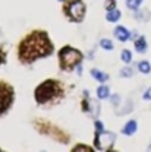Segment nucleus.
Instances as JSON below:
<instances>
[{
    "label": "nucleus",
    "instance_id": "10",
    "mask_svg": "<svg viewBox=\"0 0 151 152\" xmlns=\"http://www.w3.org/2000/svg\"><path fill=\"white\" fill-rule=\"evenodd\" d=\"M91 75H93L94 79L100 80V82H106L109 79V76L106 75V73H103V72H100L98 69H91Z\"/></svg>",
    "mask_w": 151,
    "mask_h": 152
},
{
    "label": "nucleus",
    "instance_id": "15",
    "mask_svg": "<svg viewBox=\"0 0 151 152\" xmlns=\"http://www.w3.org/2000/svg\"><path fill=\"white\" fill-rule=\"evenodd\" d=\"M100 45H101L104 50H113V44H112L110 39H106V38L101 39V41H100Z\"/></svg>",
    "mask_w": 151,
    "mask_h": 152
},
{
    "label": "nucleus",
    "instance_id": "14",
    "mask_svg": "<svg viewBox=\"0 0 151 152\" xmlns=\"http://www.w3.org/2000/svg\"><path fill=\"white\" fill-rule=\"evenodd\" d=\"M141 1H142V0H126V6H128L129 9H132V10H136V9L139 7Z\"/></svg>",
    "mask_w": 151,
    "mask_h": 152
},
{
    "label": "nucleus",
    "instance_id": "5",
    "mask_svg": "<svg viewBox=\"0 0 151 152\" xmlns=\"http://www.w3.org/2000/svg\"><path fill=\"white\" fill-rule=\"evenodd\" d=\"M13 88L4 82H0V114H4L13 102Z\"/></svg>",
    "mask_w": 151,
    "mask_h": 152
},
{
    "label": "nucleus",
    "instance_id": "6",
    "mask_svg": "<svg viewBox=\"0 0 151 152\" xmlns=\"http://www.w3.org/2000/svg\"><path fill=\"white\" fill-rule=\"evenodd\" d=\"M114 139H116V134H114V133L97 130V133H95V146H97V149H100V151L107 149V148L113 146Z\"/></svg>",
    "mask_w": 151,
    "mask_h": 152
},
{
    "label": "nucleus",
    "instance_id": "23",
    "mask_svg": "<svg viewBox=\"0 0 151 152\" xmlns=\"http://www.w3.org/2000/svg\"><path fill=\"white\" fill-rule=\"evenodd\" d=\"M148 151H151V146H148Z\"/></svg>",
    "mask_w": 151,
    "mask_h": 152
},
{
    "label": "nucleus",
    "instance_id": "9",
    "mask_svg": "<svg viewBox=\"0 0 151 152\" xmlns=\"http://www.w3.org/2000/svg\"><path fill=\"white\" fill-rule=\"evenodd\" d=\"M135 48L138 53H144L147 50V41H145V37H139L136 41H135Z\"/></svg>",
    "mask_w": 151,
    "mask_h": 152
},
{
    "label": "nucleus",
    "instance_id": "7",
    "mask_svg": "<svg viewBox=\"0 0 151 152\" xmlns=\"http://www.w3.org/2000/svg\"><path fill=\"white\" fill-rule=\"evenodd\" d=\"M114 35L119 38V41H128V38L131 37V32L125 28V26H117L116 29H114Z\"/></svg>",
    "mask_w": 151,
    "mask_h": 152
},
{
    "label": "nucleus",
    "instance_id": "17",
    "mask_svg": "<svg viewBox=\"0 0 151 152\" xmlns=\"http://www.w3.org/2000/svg\"><path fill=\"white\" fill-rule=\"evenodd\" d=\"M120 76H123V77H131V76H133V70L131 67H123V69L120 70Z\"/></svg>",
    "mask_w": 151,
    "mask_h": 152
},
{
    "label": "nucleus",
    "instance_id": "20",
    "mask_svg": "<svg viewBox=\"0 0 151 152\" xmlns=\"http://www.w3.org/2000/svg\"><path fill=\"white\" fill-rule=\"evenodd\" d=\"M144 99H147V101H151V88H148L145 92H144Z\"/></svg>",
    "mask_w": 151,
    "mask_h": 152
},
{
    "label": "nucleus",
    "instance_id": "21",
    "mask_svg": "<svg viewBox=\"0 0 151 152\" xmlns=\"http://www.w3.org/2000/svg\"><path fill=\"white\" fill-rule=\"evenodd\" d=\"M112 102H113V105H117V104L120 102V96H119V95H113V99H112Z\"/></svg>",
    "mask_w": 151,
    "mask_h": 152
},
{
    "label": "nucleus",
    "instance_id": "3",
    "mask_svg": "<svg viewBox=\"0 0 151 152\" xmlns=\"http://www.w3.org/2000/svg\"><path fill=\"white\" fill-rule=\"evenodd\" d=\"M82 53L78 51L76 48L72 47H63L59 53V61H60V66L63 70H74L76 66L82 61Z\"/></svg>",
    "mask_w": 151,
    "mask_h": 152
},
{
    "label": "nucleus",
    "instance_id": "16",
    "mask_svg": "<svg viewBox=\"0 0 151 152\" xmlns=\"http://www.w3.org/2000/svg\"><path fill=\"white\" fill-rule=\"evenodd\" d=\"M122 60H123L125 63H131V60H132V53H131L129 50H123V51H122Z\"/></svg>",
    "mask_w": 151,
    "mask_h": 152
},
{
    "label": "nucleus",
    "instance_id": "8",
    "mask_svg": "<svg viewBox=\"0 0 151 152\" xmlns=\"http://www.w3.org/2000/svg\"><path fill=\"white\" fill-rule=\"evenodd\" d=\"M136 129H138L136 121H135V120H131V121H128V123H126V126L123 127V134L131 136V134H133V133L136 132Z\"/></svg>",
    "mask_w": 151,
    "mask_h": 152
},
{
    "label": "nucleus",
    "instance_id": "11",
    "mask_svg": "<svg viewBox=\"0 0 151 152\" xmlns=\"http://www.w3.org/2000/svg\"><path fill=\"white\" fill-rule=\"evenodd\" d=\"M109 95H110V91H109V88L104 86V85H101V86L97 89V96H98L100 99H106Z\"/></svg>",
    "mask_w": 151,
    "mask_h": 152
},
{
    "label": "nucleus",
    "instance_id": "19",
    "mask_svg": "<svg viewBox=\"0 0 151 152\" xmlns=\"http://www.w3.org/2000/svg\"><path fill=\"white\" fill-rule=\"evenodd\" d=\"M74 151H75V152H78V151H87V152H91L93 149H91V148H87L85 145H78L76 148H74Z\"/></svg>",
    "mask_w": 151,
    "mask_h": 152
},
{
    "label": "nucleus",
    "instance_id": "12",
    "mask_svg": "<svg viewBox=\"0 0 151 152\" xmlns=\"http://www.w3.org/2000/svg\"><path fill=\"white\" fill-rule=\"evenodd\" d=\"M138 69H139V72H142V73H150L151 72V64L150 61H147V60H144V61H139L138 63Z\"/></svg>",
    "mask_w": 151,
    "mask_h": 152
},
{
    "label": "nucleus",
    "instance_id": "13",
    "mask_svg": "<svg viewBox=\"0 0 151 152\" xmlns=\"http://www.w3.org/2000/svg\"><path fill=\"white\" fill-rule=\"evenodd\" d=\"M119 19H120V12L116 10V9L110 10V12L107 13V20H109V22H116V20H119Z\"/></svg>",
    "mask_w": 151,
    "mask_h": 152
},
{
    "label": "nucleus",
    "instance_id": "22",
    "mask_svg": "<svg viewBox=\"0 0 151 152\" xmlns=\"http://www.w3.org/2000/svg\"><path fill=\"white\" fill-rule=\"evenodd\" d=\"M0 63H1V51H0Z\"/></svg>",
    "mask_w": 151,
    "mask_h": 152
},
{
    "label": "nucleus",
    "instance_id": "18",
    "mask_svg": "<svg viewBox=\"0 0 151 152\" xmlns=\"http://www.w3.org/2000/svg\"><path fill=\"white\" fill-rule=\"evenodd\" d=\"M114 6H116V1L114 0H106V9L107 10H113Z\"/></svg>",
    "mask_w": 151,
    "mask_h": 152
},
{
    "label": "nucleus",
    "instance_id": "2",
    "mask_svg": "<svg viewBox=\"0 0 151 152\" xmlns=\"http://www.w3.org/2000/svg\"><path fill=\"white\" fill-rule=\"evenodd\" d=\"M60 83L57 80H46L43 82L34 92L35 96V101L40 104H46L52 99H55L59 96V94H62V89H60Z\"/></svg>",
    "mask_w": 151,
    "mask_h": 152
},
{
    "label": "nucleus",
    "instance_id": "1",
    "mask_svg": "<svg viewBox=\"0 0 151 152\" xmlns=\"http://www.w3.org/2000/svg\"><path fill=\"white\" fill-rule=\"evenodd\" d=\"M53 44L49 35L43 31H34L24 38L19 44V60L22 63H32L41 57L50 56Z\"/></svg>",
    "mask_w": 151,
    "mask_h": 152
},
{
    "label": "nucleus",
    "instance_id": "24",
    "mask_svg": "<svg viewBox=\"0 0 151 152\" xmlns=\"http://www.w3.org/2000/svg\"><path fill=\"white\" fill-rule=\"evenodd\" d=\"M60 1H63V0H60Z\"/></svg>",
    "mask_w": 151,
    "mask_h": 152
},
{
    "label": "nucleus",
    "instance_id": "4",
    "mask_svg": "<svg viewBox=\"0 0 151 152\" xmlns=\"http://www.w3.org/2000/svg\"><path fill=\"white\" fill-rule=\"evenodd\" d=\"M65 13L75 22H81L85 16V4L82 0H69L65 6Z\"/></svg>",
    "mask_w": 151,
    "mask_h": 152
}]
</instances>
